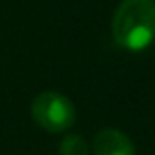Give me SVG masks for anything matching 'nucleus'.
<instances>
[{"mask_svg": "<svg viewBox=\"0 0 155 155\" xmlns=\"http://www.w3.org/2000/svg\"><path fill=\"white\" fill-rule=\"evenodd\" d=\"M112 38L128 51H141L155 39V0H122L112 16Z\"/></svg>", "mask_w": 155, "mask_h": 155, "instance_id": "f257e3e1", "label": "nucleus"}, {"mask_svg": "<svg viewBox=\"0 0 155 155\" xmlns=\"http://www.w3.org/2000/svg\"><path fill=\"white\" fill-rule=\"evenodd\" d=\"M31 118L41 130L49 134H61L73 128L77 120L75 104L61 92L45 91L31 100Z\"/></svg>", "mask_w": 155, "mask_h": 155, "instance_id": "f03ea898", "label": "nucleus"}, {"mask_svg": "<svg viewBox=\"0 0 155 155\" xmlns=\"http://www.w3.org/2000/svg\"><path fill=\"white\" fill-rule=\"evenodd\" d=\"M94 155H136V145L128 134L116 128H104L92 140Z\"/></svg>", "mask_w": 155, "mask_h": 155, "instance_id": "7ed1b4c3", "label": "nucleus"}, {"mask_svg": "<svg viewBox=\"0 0 155 155\" xmlns=\"http://www.w3.org/2000/svg\"><path fill=\"white\" fill-rule=\"evenodd\" d=\"M91 147H88L87 140L79 134H71L65 136L59 143V155H88Z\"/></svg>", "mask_w": 155, "mask_h": 155, "instance_id": "20e7f679", "label": "nucleus"}]
</instances>
